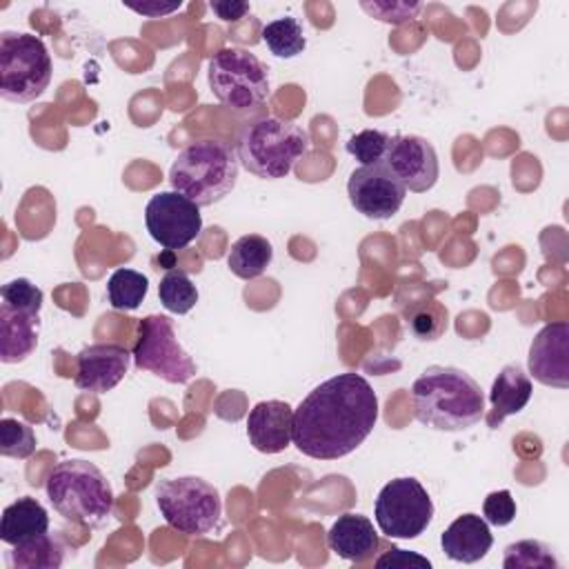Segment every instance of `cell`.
Listing matches in <instances>:
<instances>
[{"mask_svg":"<svg viewBox=\"0 0 569 569\" xmlns=\"http://www.w3.org/2000/svg\"><path fill=\"white\" fill-rule=\"evenodd\" d=\"M378 396L367 378L338 373L318 387L293 411V445L316 460H338L356 451L373 431Z\"/></svg>","mask_w":569,"mask_h":569,"instance_id":"obj_1","label":"cell"},{"mask_svg":"<svg viewBox=\"0 0 569 569\" xmlns=\"http://www.w3.org/2000/svg\"><path fill=\"white\" fill-rule=\"evenodd\" d=\"M418 422L438 431H462L485 416L480 385L458 367L431 365L411 387Z\"/></svg>","mask_w":569,"mask_h":569,"instance_id":"obj_2","label":"cell"},{"mask_svg":"<svg viewBox=\"0 0 569 569\" xmlns=\"http://www.w3.org/2000/svg\"><path fill=\"white\" fill-rule=\"evenodd\" d=\"M238 153L231 144L202 138L187 144L169 169L173 191L187 196L198 207L220 202L238 180Z\"/></svg>","mask_w":569,"mask_h":569,"instance_id":"obj_3","label":"cell"},{"mask_svg":"<svg viewBox=\"0 0 569 569\" xmlns=\"http://www.w3.org/2000/svg\"><path fill=\"white\" fill-rule=\"evenodd\" d=\"M53 509L69 522L96 529L113 513V491L104 473L87 460L58 462L44 485Z\"/></svg>","mask_w":569,"mask_h":569,"instance_id":"obj_4","label":"cell"},{"mask_svg":"<svg viewBox=\"0 0 569 569\" xmlns=\"http://www.w3.org/2000/svg\"><path fill=\"white\" fill-rule=\"evenodd\" d=\"M309 133L282 118H260L247 124L236 144L240 164L264 180L284 178L307 153Z\"/></svg>","mask_w":569,"mask_h":569,"instance_id":"obj_5","label":"cell"},{"mask_svg":"<svg viewBox=\"0 0 569 569\" xmlns=\"http://www.w3.org/2000/svg\"><path fill=\"white\" fill-rule=\"evenodd\" d=\"M156 505L171 529L191 538L211 533L222 516L218 489L200 476L160 480L156 485Z\"/></svg>","mask_w":569,"mask_h":569,"instance_id":"obj_6","label":"cell"},{"mask_svg":"<svg viewBox=\"0 0 569 569\" xmlns=\"http://www.w3.org/2000/svg\"><path fill=\"white\" fill-rule=\"evenodd\" d=\"M51 82V56L33 33H0V96L9 102H31Z\"/></svg>","mask_w":569,"mask_h":569,"instance_id":"obj_7","label":"cell"},{"mask_svg":"<svg viewBox=\"0 0 569 569\" xmlns=\"http://www.w3.org/2000/svg\"><path fill=\"white\" fill-rule=\"evenodd\" d=\"M207 78L213 96L233 111L256 109L269 96V69L240 47L216 51L209 58Z\"/></svg>","mask_w":569,"mask_h":569,"instance_id":"obj_8","label":"cell"},{"mask_svg":"<svg viewBox=\"0 0 569 569\" xmlns=\"http://www.w3.org/2000/svg\"><path fill=\"white\" fill-rule=\"evenodd\" d=\"M131 356L138 369L151 371L171 385H184L196 376V362L180 347L173 322L167 316L151 313L138 322V338Z\"/></svg>","mask_w":569,"mask_h":569,"instance_id":"obj_9","label":"cell"},{"mask_svg":"<svg viewBox=\"0 0 569 569\" xmlns=\"http://www.w3.org/2000/svg\"><path fill=\"white\" fill-rule=\"evenodd\" d=\"M376 522L387 538H418L433 518V502L416 478L389 480L373 505Z\"/></svg>","mask_w":569,"mask_h":569,"instance_id":"obj_10","label":"cell"},{"mask_svg":"<svg viewBox=\"0 0 569 569\" xmlns=\"http://www.w3.org/2000/svg\"><path fill=\"white\" fill-rule=\"evenodd\" d=\"M144 222L151 238L169 251L184 249L202 231L200 207L178 191L151 196L144 207Z\"/></svg>","mask_w":569,"mask_h":569,"instance_id":"obj_11","label":"cell"},{"mask_svg":"<svg viewBox=\"0 0 569 569\" xmlns=\"http://www.w3.org/2000/svg\"><path fill=\"white\" fill-rule=\"evenodd\" d=\"M347 193L358 213L371 220H387L402 207L407 189L387 162H376L351 171Z\"/></svg>","mask_w":569,"mask_h":569,"instance_id":"obj_12","label":"cell"},{"mask_svg":"<svg viewBox=\"0 0 569 569\" xmlns=\"http://www.w3.org/2000/svg\"><path fill=\"white\" fill-rule=\"evenodd\" d=\"M387 167L413 193L429 191L440 173L433 144L420 136H391V144L385 158Z\"/></svg>","mask_w":569,"mask_h":569,"instance_id":"obj_13","label":"cell"},{"mask_svg":"<svg viewBox=\"0 0 569 569\" xmlns=\"http://www.w3.org/2000/svg\"><path fill=\"white\" fill-rule=\"evenodd\" d=\"M529 376L547 387H569V322H549L536 333L529 347Z\"/></svg>","mask_w":569,"mask_h":569,"instance_id":"obj_14","label":"cell"},{"mask_svg":"<svg viewBox=\"0 0 569 569\" xmlns=\"http://www.w3.org/2000/svg\"><path fill=\"white\" fill-rule=\"evenodd\" d=\"M131 353L116 342H98L80 349L73 382L82 391H111L129 371Z\"/></svg>","mask_w":569,"mask_h":569,"instance_id":"obj_15","label":"cell"},{"mask_svg":"<svg viewBox=\"0 0 569 569\" xmlns=\"http://www.w3.org/2000/svg\"><path fill=\"white\" fill-rule=\"evenodd\" d=\"M247 436L253 449L280 453L293 442V409L282 400H262L247 416Z\"/></svg>","mask_w":569,"mask_h":569,"instance_id":"obj_16","label":"cell"},{"mask_svg":"<svg viewBox=\"0 0 569 569\" xmlns=\"http://www.w3.org/2000/svg\"><path fill=\"white\" fill-rule=\"evenodd\" d=\"M493 545L489 522L478 513L458 516L440 536V547L456 562H478Z\"/></svg>","mask_w":569,"mask_h":569,"instance_id":"obj_17","label":"cell"},{"mask_svg":"<svg viewBox=\"0 0 569 569\" xmlns=\"http://www.w3.org/2000/svg\"><path fill=\"white\" fill-rule=\"evenodd\" d=\"M329 549L349 560V562H365L369 560L378 547L380 536L373 529V522L362 513H342L327 531Z\"/></svg>","mask_w":569,"mask_h":569,"instance_id":"obj_18","label":"cell"},{"mask_svg":"<svg viewBox=\"0 0 569 569\" xmlns=\"http://www.w3.org/2000/svg\"><path fill=\"white\" fill-rule=\"evenodd\" d=\"M40 313L0 305V360L4 365L27 360L38 345Z\"/></svg>","mask_w":569,"mask_h":569,"instance_id":"obj_19","label":"cell"},{"mask_svg":"<svg viewBox=\"0 0 569 569\" xmlns=\"http://www.w3.org/2000/svg\"><path fill=\"white\" fill-rule=\"evenodd\" d=\"M531 391H533L531 378L529 373H525L522 367L518 365L502 367L489 391L491 411L487 413V425L496 429L507 416L520 413L527 407Z\"/></svg>","mask_w":569,"mask_h":569,"instance_id":"obj_20","label":"cell"},{"mask_svg":"<svg viewBox=\"0 0 569 569\" xmlns=\"http://www.w3.org/2000/svg\"><path fill=\"white\" fill-rule=\"evenodd\" d=\"M49 531L47 509L31 496H22L2 511L0 520V540L18 547Z\"/></svg>","mask_w":569,"mask_h":569,"instance_id":"obj_21","label":"cell"},{"mask_svg":"<svg viewBox=\"0 0 569 569\" xmlns=\"http://www.w3.org/2000/svg\"><path fill=\"white\" fill-rule=\"evenodd\" d=\"M271 258H273L271 242L258 233H247L231 244V251L227 256V267L231 269L233 276L242 280H251L264 273V269L271 264Z\"/></svg>","mask_w":569,"mask_h":569,"instance_id":"obj_22","label":"cell"},{"mask_svg":"<svg viewBox=\"0 0 569 569\" xmlns=\"http://www.w3.org/2000/svg\"><path fill=\"white\" fill-rule=\"evenodd\" d=\"M62 560H64V545L58 536H51L49 531L38 536L36 540L13 547L9 558L13 567H24V569H56L62 565Z\"/></svg>","mask_w":569,"mask_h":569,"instance_id":"obj_23","label":"cell"},{"mask_svg":"<svg viewBox=\"0 0 569 569\" xmlns=\"http://www.w3.org/2000/svg\"><path fill=\"white\" fill-rule=\"evenodd\" d=\"M262 42L276 58H296L305 51L307 38L300 22L291 16L276 18L262 27Z\"/></svg>","mask_w":569,"mask_h":569,"instance_id":"obj_24","label":"cell"},{"mask_svg":"<svg viewBox=\"0 0 569 569\" xmlns=\"http://www.w3.org/2000/svg\"><path fill=\"white\" fill-rule=\"evenodd\" d=\"M149 291V280L136 269H116L107 282V296L113 309L118 311H133L142 305Z\"/></svg>","mask_w":569,"mask_h":569,"instance_id":"obj_25","label":"cell"},{"mask_svg":"<svg viewBox=\"0 0 569 569\" xmlns=\"http://www.w3.org/2000/svg\"><path fill=\"white\" fill-rule=\"evenodd\" d=\"M158 298L167 311L182 316L196 307L198 289L184 271L171 269L162 276L158 284Z\"/></svg>","mask_w":569,"mask_h":569,"instance_id":"obj_26","label":"cell"},{"mask_svg":"<svg viewBox=\"0 0 569 569\" xmlns=\"http://www.w3.org/2000/svg\"><path fill=\"white\" fill-rule=\"evenodd\" d=\"M502 567L507 569H556L558 560L540 540H518L505 547Z\"/></svg>","mask_w":569,"mask_h":569,"instance_id":"obj_27","label":"cell"},{"mask_svg":"<svg viewBox=\"0 0 569 569\" xmlns=\"http://www.w3.org/2000/svg\"><path fill=\"white\" fill-rule=\"evenodd\" d=\"M407 327L418 340H438L447 329V309L438 300H422L407 311Z\"/></svg>","mask_w":569,"mask_h":569,"instance_id":"obj_28","label":"cell"},{"mask_svg":"<svg viewBox=\"0 0 569 569\" xmlns=\"http://www.w3.org/2000/svg\"><path fill=\"white\" fill-rule=\"evenodd\" d=\"M36 451L33 429L18 418L0 420V453L4 458H29Z\"/></svg>","mask_w":569,"mask_h":569,"instance_id":"obj_29","label":"cell"},{"mask_svg":"<svg viewBox=\"0 0 569 569\" xmlns=\"http://www.w3.org/2000/svg\"><path fill=\"white\" fill-rule=\"evenodd\" d=\"M391 144V136L380 131V129H365L353 133L345 149L347 153H351L356 160H360V164H376V162H385L387 151Z\"/></svg>","mask_w":569,"mask_h":569,"instance_id":"obj_30","label":"cell"},{"mask_svg":"<svg viewBox=\"0 0 569 569\" xmlns=\"http://www.w3.org/2000/svg\"><path fill=\"white\" fill-rule=\"evenodd\" d=\"M0 296H2V302L13 309H22L31 313H40L42 309V291L27 278L9 280L7 284H2Z\"/></svg>","mask_w":569,"mask_h":569,"instance_id":"obj_31","label":"cell"},{"mask_svg":"<svg viewBox=\"0 0 569 569\" xmlns=\"http://www.w3.org/2000/svg\"><path fill=\"white\" fill-rule=\"evenodd\" d=\"M482 516L489 525L505 527L516 518V500L511 498L509 489L491 491L482 502Z\"/></svg>","mask_w":569,"mask_h":569,"instance_id":"obj_32","label":"cell"},{"mask_svg":"<svg viewBox=\"0 0 569 569\" xmlns=\"http://www.w3.org/2000/svg\"><path fill=\"white\" fill-rule=\"evenodd\" d=\"M362 9L369 11L371 16H376L378 20H385V22H393V24H400V22H407V20H413L418 16V11L422 9V4L413 2H362Z\"/></svg>","mask_w":569,"mask_h":569,"instance_id":"obj_33","label":"cell"},{"mask_svg":"<svg viewBox=\"0 0 569 569\" xmlns=\"http://www.w3.org/2000/svg\"><path fill=\"white\" fill-rule=\"evenodd\" d=\"M378 569H407V567H420V569H431V560L416 551H405L400 547H391L385 551L380 558H376Z\"/></svg>","mask_w":569,"mask_h":569,"instance_id":"obj_34","label":"cell"},{"mask_svg":"<svg viewBox=\"0 0 569 569\" xmlns=\"http://www.w3.org/2000/svg\"><path fill=\"white\" fill-rule=\"evenodd\" d=\"M209 7L224 22H236V20L244 18L251 9L249 2H242V0H213Z\"/></svg>","mask_w":569,"mask_h":569,"instance_id":"obj_35","label":"cell"},{"mask_svg":"<svg viewBox=\"0 0 569 569\" xmlns=\"http://www.w3.org/2000/svg\"><path fill=\"white\" fill-rule=\"evenodd\" d=\"M129 9H133L136 13H142V16H149V18H160V16H167L176 9L182 7V2H142V4H133V2H127Z\"/></svg>","mask_w":569,"mask_h":569,"instance_id":"obj_36","label":"cell"}]
</instances>
